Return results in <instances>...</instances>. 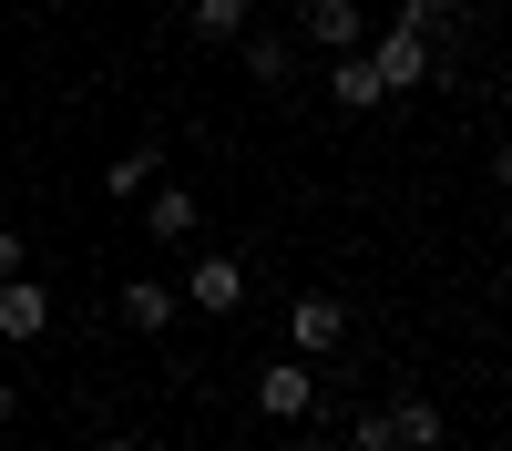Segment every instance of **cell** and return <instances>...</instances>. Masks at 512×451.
Here are the masks:
<instances>
[{
    "instance_id": "1",
    "label": "cell",
    "mask_w": 512,
    "mask_h": 451,
    "mask_svg": "<svg viewBox=\"0 0 512 451\" xmlns=\"http://www.w3.org/2000/svg\"><path fill=\"white\" fill-rule=\"evenodd\" d=\"M359 52H369V72H379V93H390V103L410 93V82H431V62H441L431 41H420V31H400V21H390V31H369Z\"/></svg>"
},
{
    "instance_id": "2",
    "label": "cell",
    "mask_w": 512,
    "mask_h": 451,
    "mask_svg": "<svg viewBox=\"0 0 512 451\" xmlns=\"http://www.w3.org/2000/svg\"><path fill=\"white\" fill-rule=\"evenodd\" d=\"M256 410H267V421H308L318 410V369L308 359H267L256 369Z\"/></svg>"
},
{
    "instance_id": "3",
    "label": "cell",
    "mask_w": 512,
    "mask_h": 451,
    "mask_svg": "<svg viewBox=\"0 0 512 451\" xmlns=\"http://www.w3.org/2000/svg\"><path fill=\"white\" fill-rule=\"evenodd\" d=\"M338 339H349V308H338L328 287H308V298L287 308V349H308V359H318V349H338Z\"/></svg>"
},
{
    "instance_id": "4",
    "label": "cell",
    "mask_w": 512,
    "mask_h": 451,
    "mask_svg": "<svg viewBox=\"0 0 512 451\" xmlns=\"http://www.w3.org/2000/svg\"><path fill=\"white\" fill-rule=\"evenodd\" d=\"M297 31H308L318 52H359V41H369V11H359V0H308Z\"/></svg>"
},
{
    "instance_id": "5",
    "label": "cell",
    "mask_w": 512,
    "mask_h": 451,
    "mask_svg": "<svg viewBox=\"0 0 512 451\" xmlns=\"http://www.w3.org/2000/svg\"><path fill=\"white\" fill-rule=\"evenodd\" d=\"M369 421L390 431V451H441L451 441V421H441L431 400H390V410H369Z\"/></svg>"
},
{
    "instance_id": "6",
    "label": "cell",
    "mask_w": 512,
    "mask_h": 451,
    "mask_svg": "<svg viewBox=\"0 0 512 451\" xmlns=\"http://www.w3.org/2000/svg\"><path fill=\"white\" fill-rule=\"evenodd\" d=\"M328 103L338 113H379V103H390L379 72H369V52H328Z\"/></svg>"
},
{
    "instance_id": "7",
    "label": "cell",
    "mask_w": 512,
    "mask_h": 451,
    "mask_svg": "<svg viewBox=\"0 0 512 451\" xmlns=\"http://www.w3.org/2000/svg\"><path fill=\"white\" fill-rule=\"evenodd\" d=\"M144 236H154V246H185V236H195V195L154 175V185H144Z\"/></svg>"
},
{
    "instance_id": "8",
    "label": "cell",
    "mask_w": 512,
    "mask_h": 451,
    "mask_svg": "<svg viewBox=\"0 0 512 451\" xmlns=\"http://www.w3.org/2000/svg\"><path fill=\"white\" fill-rule=\"evenodd\" d=\"M185 298H195V308H216V318L246 308V267H236V257H195V267H185Z\"/></svg>"
},
{
    "instance_id": "9",
    "label": "cell",
    "mask_w": 512,
    "mask_h": 451,
    "mask_svg": "<svg viewBox=\"0 0 512 451\" xmlns=\"http://www.w3.org/2000/svg\"><path fill=\"white\" fill-rule=\"evenodd\" d=\"M41 328H52V298L31 277H0V339H41Z\"/></svg>"
},
{
    "instance_id": "10",
    "label": "cell",
    "mask_w": 512,
    "mask_h": 451,
    "mask_svg": "<svg viewBox=\"0 0 512 451\" xmlns=\"http://www.w3.org/2000/svg\"><path fill=\"white\" fill-rule=\"evenodd\" d=\"M123 328H144V339L175 328V287H164V277H123Z\"/></svg>"
},
{
    "instance_id": "11",
    "label": "cell",
    "mask_w": 512,
    "mask_h": 451,
    "mask_svg": "<svg viewBox=\"0 0 512 451\" xmlns=\"http://www.w3.org/2000/svg\"><path fill=\"white\" fill-rule=\"evenodd\" d=\"M154 175H164V154H154V144H144V154H113V164H103V195H113V205H144Z\"/></svg>"
},
{
    "instance_id": "12",
    "label": "cell",
    "mask_w": 512,
    "mask_h": 451,
    "mask_svg": "<svg viewBox=\"0 0 512 451\" xmlns=\"http://www.w3.org/2000/svg\"><path fill=\"white\" fill-rule=\"evenodd\" d=\"M236 41H246V72H256V82H287V72H297V41H287V31H236Z\"/></svg>"
},
{
    "instance_id": "13",
    "label": "cell",
    "mask_w": 512,
    "mask_h": 451,
    "mask_svg": "<svg viewBox=\"0 0 512 451\" xmlns=\"http://www.w3.org/2000/svg\"><path fill=\"white\" fill-rule=\"evenodd\" d=\"M451 11H461V0H400V31H420V41L441 52V41H451Z\"/></svg>"
},
{
    "instance_id": "14",
    "label": "cell",
    "mask_w": 512,
    "mask_h": 451,
    "mask_svg": "<svg viewBox=\"0 0 512 451\" xmlns=\"http://www.w3.org/2000/svg\"><path fill=\"white\" fill-rule=\"evenodd\" d=\"M256 0H195V41H236Z\"/></svg>"
},
{
    "instance_id": "15",
    "label": "cell",
    "mask_w": 512,
    "mask_h": 451,
    "mask_svg": "<svg viewBox=\"0 0 512 451\" xmlns=\"http://www.w3.org/2000/svg\"><path fill=\"white\" fill-rule=\"evenodd\" d=\"M21 267H31V246H21L11 226H0V277H21Z\"/></svg>"
},
{
    "instance_id": "16",
    "label": "cell",
    "mask_w": 512,
    "mask_h": 451,
    "mask_svg": "<svg viewBox=\"0 0 512 451\" xmlns=\"http://www.w3.org/2000/svg\"><path fill=\"white\" fill-rule=\"evenodd\" d=\"M338 451H390V431H379V421H359V431L338 441Z\"/></svg>"
},
{
    "instance_id": "17",
    "label": "cell",
    "mask_w": 512,
    "mask_h": 451,
    "mask_svg": "<svg viewBox=\"0 0 512 451\" xmlns=\"http://www.w3.org/2000/svg\"><path fill=\"white\" fill-rule=\"evenodd\" d=\"M93 451H154V441H134V431H103V441H93Z\"/></svg>"
},
{
    "instance_id": "18",
    "label": "cell",
    "mask_w": 512,
    "mask_h": 451,
    "mask_svg": "<svg viewBox=\"0 0 512 451\" xmlns=\"http://www.w3.org/2000/svg\"><path fill=\"white\" fill-rule=\"evenodd\" d=\"M492 185H502V195H512V144H502V154H492Z\"/></svg>"
},
{
    "instance_id": "19",
    "label": "cell",
    "mask_w": 512,
    "mask_h": 451,
    "mask_svg": "<svg viewBox=\"0 0 512 451\" xmlns=\"http://www.w3.org/2000/svg\"><path fill=\"white\" fill-rule=\"evenodd\" d=\"M297 451H338V441H318V431H308V441H297Z\"/></svg>"
},
{
    "instance_id": "20",
    "label": "cell",
    "mask_w": 512,
    "mask_h": 451,
    "mask_svg": "<svg viewBox=\"0 0 512 451\" xmlns=\"http://www.w3.org/2000/svg\"><path fill=\"white\" fill-rule=\"evenodd\" d=\"M0 421H11V380H0Z\"/></svg>"
},
{
    "instance_id": "21",
    "label": "cell",
    "mask_w": 512,
    "mask_h": 451,
    "mask_svg": "<svg viewBox=\"0 0 512 451\" xmlns=\"http://www.w3.org/2000/svg\"><path fill=\"white\" fill-rule=\"evenodd\" d=\"M21 451H52V441H21Z\"/></svg>"
}]
</instances>
